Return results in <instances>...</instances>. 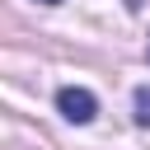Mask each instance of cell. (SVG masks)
<instances>
[{
  "mask_svg": "<svg viewBox=\"0 0 150 150\" xmlns=\"http://www.w3.org/2000/svg\"><path fill=\"white\" fill-rule=\"evenodd\" d=\"M42 5H61V0H42Z\"/></svg>",
  "mask_w": 150,
  "mask_h": 150,
  "instance_id": "3",
  "label": "cell"
},
{
  "mask_svg": "<svg viewBox=\"0 0 150 150\" xmlns=\"http://www.w3.org/2000/svg\"><path fill=\"white\" fill-rule=\"evenodd\" d=\"M56 112H61L66 122L84 127V122H94V112H98V98H94L84 84H61V89H56Z\"/></svg>",
  "mask_w": 150,
  "mask_h": 150,
  "instance_id": "1",
  "label": "cell"
},
{
  "mask_svg": "<svg viewBox=\"0 0 150 150\" xmlns=\"http://www.w3.org/2000/svg\"><path fill=\"white\" fill-rule=\"evenodd\" d=\"M136 122H141V127H150V84H141V89H136Z\"/></svg>",
  "mask_w": 150,
  "mask_h": 150,
  "instance_id": "2",
  "label": "cell"
}]
</instances>
